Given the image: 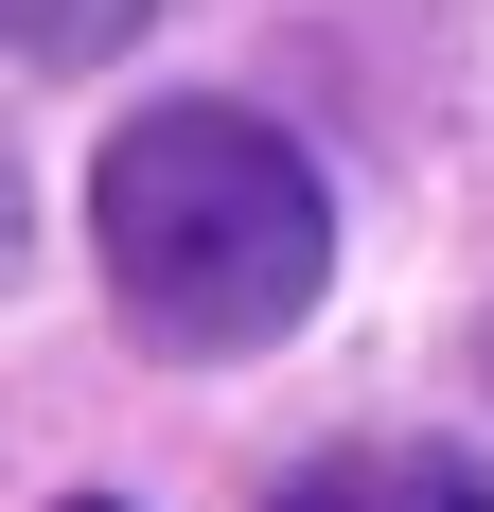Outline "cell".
I'll list each match as a JSON object with an SVG mask.
<instances>
[{
    "instance_id": "1",
    "label": "cell",
    "mask_w": 494,
    "mask_h": 512,
    "mask_svg": "<svg viewBox=\"0 0 494 512\" xmlns=\"http://www.w3.org/2000/svg\"><path fill=\"white\" fill-rule=\"evenodd\" d=\"M89 248H106V301L142 318L159 354H265L318 318L336 283V177L265 124V106H124L89 159Z\"/></svg>"
},
{
    "instance_id": "2",
    "label": "cell",
    "mask_w": 494,
    "mask_h": 512,
    "mask_svg": "<svg viewBox=\"0 0 494 512\" xmlns=\"http://www.w3.org/2000/svg\"><path fill=\"white\" fill-rule=\"evenodd\" d=\"M265 512H494V477L459 442H336V460H300Z\"/></svg>"
},
{
    "instance_id": "3",
    "label": "cell",
    "mask_w": 494,
    "mask_h": 512,
    "mask_svg": "<svg viewBox=\"0 0 494 512\" xmlns=\"http://www.w3.org/2000/svg\"><path fill=\"white\" fill-rule=\"evenodd\" d=\"M159 0H0V53H36V71H89V53H124Z\"/></svg>"
},
{
    "instance_id": "4",
    "label": "cell",
    "mask_w": 494,
    "mask_h": 512,
    "mask_svg": "<svg viewBox=\"0 0 494 512\" xmlns=\"http://www.w3.org/2000/svg\"><path fill=\"white\" fill-rule=\"evenodd\" d=\"M71 512H124V495H71Z\"/></svg>"
}]
</instances>
